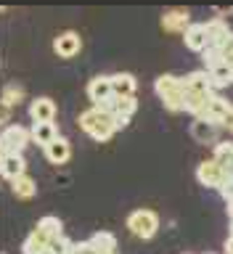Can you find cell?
Wrapping results in <instances>:
<instances>
[{
  "mask_svg": "<svg viewBox=\"0 0 233 254\" xmlns=\"http://www.w3.org/2000/svg\"><path fill=\"white\" fill-rule=\"evenodd\" d=\"M156 95L162 98L164 109L167 111H183L186 109V93L188 87L183 82V77H175V74H162L156 77Z\"/></svg>",
  "mask_w": 233,
  "mask_h": 254,
  "instance_id": "7a4b0ae2",
  "label": "cell"
},
{
  "mask_svg": "<svg viewBox=\"0 0 233 254\" xmlns=\"http://www.w3.org/2000/svg\"><path fill=\"white\" fill-rule=\"evenodd\" d=\"M226 254H233V236L226 238Z\"/></svg>",
  "mask_w": 233,
  "mask_h": 254,
  "instance_id": "4dcf8cb0",
  "label": "cell"
},
{
  "mask_svg": "<svg viewBox=\"0 0 233 254\" xmlns=\"http://www.w3.org/2000/svg\"><path fill=\"white\" fill-rule=\"evenodd\" d=\"M210 74H212L215 87H228L233 85V64H220V66L210 69Z\"/></svg>",
  "mask_w": 233,
  "mask_h": 254,
  "instance_id": "cb8c5ba5",
  "label": "cell"
},
{
  "mask_svg": "<svg viewBox=\"0 0 233 254\" xmlns=\"http://www.w3.org/2000/svg\"><path fill=\"white\" fill-rule=\"evenodd\" d=\"M27 170V162H24V156L21 154H3V159H0V172H3V178L5 180H16V178H21V175H27L24 172Z\"/></svg>",
  "mask_w": 233,
  "mask_h": 254,
  "instance_id": "8fae6325",
  "label": "cell"
},
{
  "mask_svg": "<svg viewBox=\"0 0 233 254\" xmlns=\"http://www.w3.org/2000/svg\"><path fill=\"white\" fill-rule=\"evenodd\" d=\"M29 117L35 125H43V122H53L56 119V103L51 98H35L29 106Z\"/></svg>",
  "mask_w": 233,
  "mask_h": 254,
  "instance_id": "7c38bea8",
  "label": "cell"
},
{
  "mask_svg": "<svg viewBox=\"0 0 233 254\" xmlns=\"http://www.w3.org/2000/svg\"><path fill=\"white\" fill-rule=\"evenodd\" d=\"M223 130H228V132H233V103H231V109H228V114H226V119H223Z\"/></svg>",
  "mask_w": 233,
  "mask_h": 254,
  "instance_id": "f546056e",
  "label": "cell"
},
{
  "mask_svg": "<svg viewBox=\"0 0 233 254\" xmlns=\"http://www.w3.org/2000/svg\"><path fill=\"white\" fill-rule=\"evenodd\" d=\"M228 217L233 220V201H228Z\"/></svg>",
  "mask_w": 233,
  "mask_h": 254,
  "instance_id": "1f68e13d",
  "label": "cell"
},
{
  "mask_svg": "<svg viewBox=\"0 0 233 254\" xmlns=\"http://www.w3.org/2000/svg\"><path fill=\"white\" fill-rule=\"evenodd\" d=\"M45 156H48V162H51V164H64V162L72 156L69 140H67V138H59L56 143H51V146L45 148Z\"/></svg>",
  "mask_w": 233,
  "mask_h": 254,
  "instance_id": "e0dca14e",
  "label": "cell"
},
{
  "mask_svg": "<svg viewBox=\"0 0 233 254\" xmlns=\"http://www.w3.org/2000/svg\"><path fill=\"white\" fill-rule=\"evenodd\" d=\"M90 244L98 249V254H117V238L109 230H98L90 236Z\"/></svg>",
  "mask_w": 233,
  "mask_h": 254,
  "instance_id": "44dd1931",
  "label": "cell"
},
{
  "mask_svg": "<svg viewBox=\"0 0 233 254\" xmlns=\"http://www.w3.org/2000/svg\"><path fill=\"white\" fill-rule=\"evenodd\" d=\"M87 98L93 101V106H106V103L114 101V85H111L109 74H98L90 79L87 85Z\"/></svg>",
  "mask_w": 233,
  "mask_h": 254,
  "instance_id": "5b68a950",
  "label": "cell"
},
{
  "mask_svg": "<svg viewBox=\"0 0 233 254\" xmlns=\"http://www.w3.org/2000/svg\"><path fill=\"white\" fill-rule=\"evenodd\" d=\"M202 61L207 64V71L210 69H215V66H220V64H226V59H223V51L218 45H210L207 51L202 53Z\"/></svg>",
  "mask_w": 233,
  "mask_h": 254,
  "instance_id": "484cf974",
  "label": "cell"
},
{
  "mask_svg": "<svg viewBox=\"0 0 233 254\" xmlns=\"http://www.w3.org/2000/svg\"><path fill=\"white\" fill-rule=\"evenodd\" d=\"M228 109H231V101L220 98V95H215V98L210 101V106H207V114H204L202 119H210V122H215V125H223V119H226Z\"/></svg>",
  "mask_w": 233,
  "mask_h": 254,
  "instance_id": "d6986e66",
  "label": "cell"
},
{
  "mask_svg": "<svg viewBox=\"0 0 233 254\" xmlns=\"http://www.w3.org/2000/svg\"><path fill=\"white\" fill-rule=\"evenodd\" d=\"M61 135H59V127L56 122H43V125H32V140L37 143V146L48 148L51 143H56Z\"/></svg>",
  "mask_w": 233,
  "mask_h": 254,
  "instance_id": "9a60e30c",
  "label": "cell"
},
{
  "mask_svg": "<svg viewBox=\"0 0 233 254\" xmlns=\"http://www.w3.org/2000/svg\"><path fill=\"white\" fill-rule=\"evenodd\" d=\"M53 51L61 56V59H72L82 51V40H79L77 32H61L59 37L53 40Z\"/></svg>",
  "mask_w": 233,
  "mask_h": 254,
  "instance_id": "ba28073f",
  "label": "cell"
},
{
  "mask_svg": "<svg viewBox=\"0 0 233 254\" xmlns=\"http://www.w3.org/2000/svg\"><path fill=\"white\" fill-rule=\"evenodd\" d=\"M127 230H130L133 236L143 238V241L154 238L156 230H159L156 212H151V209H135V212H130V217H127Z\"/></svg>",
  "mask_w": 233,
  "mask_h": 254,
  "instance_id": "3957f363",
  "label": "cell"
},
{
  "mask_svg": "<svg viewBox=\"0 0 233 254\" xmlns=\"http://www.w3.org/2000/svg\"><path fill=\"white\" fill-rule=\"evenodd\" d=\"M220 196L226 198V201H233V175H228V180L223 183V188H220Z\"/></svg>",
  "mask_w": 233,
  "mask_h": 254,
  "instance_id": "83f0119b",
  "label": "cell"
},
{
  "mask_svg": "<svg viewBox=\"0 0 233 254\" xmlns=\"http://www.w3.org/2000/svg\"><path fill=\"white\" fill-rule=\"evenodd\" d=\"M69 254H72V252H69Z\"/></svg>",
  "mask_w": 233,
  "mask_h": 254,
  "instance_id": "d6a6232c",
  "label": "cell"
},
{
  "mask_svg": "<svg viewBox=\"0 0 233 254\" xmlns=\"http://www.w3.org/2000/svg\"><path fill=\"white\" fill-rule=\"evenodd\" d=\"M183 82L191 93H199V95H215V82H212V74L207 69H199V71H191V74L183 77Z\"/></svg>",
  "mask_w": 233,
  "mask_h": 254,
  "instance_id": "52a82bcc",
  "label": "cell"
},
{
  "mask_svg": "<svg viewBox=\"0 0 233 254\" xmlns=\"http://www.w3.org/2000/svg\"><path fill=\"white\" fill-rule=\"evenodd\" d=\"M162 27H164V32H183L186 35L191 27V13L186 8H172V11H167L162 16Z\"/></svg>",
  "mask_w": 233,
  "mask_h": 254,
  "instance_id": "9c48e42d",
  "label": "cell"
},
{
  "mask_svg": "<svg viewBox=\"0 0 233 254\" xmlns=\"http://www.w3.org/2000/svg\"><path fill=\"white\" fill-rule=\"evenodd\" d=\"M111 85H114V98H135V77L130 71H117L111 74Z\"/></svg>",
  "mask_w": 233,
  "mask_h": 254,
  "instance_id": "4fadbf2b",
  "label": "cell"
},
{
  "mask_svg": "<svg viewBox=\"0 0 233 254\" xmlns=\"http://www.w3.org/2000/svg\"><path fill=\"white\" fill-rule=\"evenodd\" d=\"M37 230H43L51 244H53L59 236H64V225H61V220H59V217H51V214H48V217H40V220H37Z\"/></svg>",
  "mask_w": 233,
  "mask_h": 254,
  "instance_id": "603a6c76",
  "label": "cell"
},
{
  "mask_svg": "<svg viewBox=\"0 0 233 254\" xmlns=\"http://www.w3.org/2000/svg\"><path fill=\"white\" fill-rule=\"evenodd\" d=\"M72 254H98V249L90 244V238L87 241H79V244H75V249H72Z\"/></svg>",
  "mask_w": 233,
  "mask_h": 254,
  "instance_id": "4316f807",
  "label": "cell"
},
{
  "mask_svg": "<svg viewBox=\"0 0 233 254\" xmlns=\"http://www.w3.org/2000/svg\"><path fill=\"white\" fill-rule=\"evenodd\" d=\"M212 159L218 162L223 170H226L228 175H233V143H218L215 146V151H212Z\"/></svg>",
  "mask_w": 233,
  "mask_h": 254,
  "instance_id": "ffe728a7",
  "label": "cell"
},
{
  "mask_svg": "<svg viewBox=\"0 0 233 254\" xmlns=\"http://www.w3.org/2000/svg\"><path fill=\"white\" fill-rule=\"evenodd\" d=\"M223 130L220 125H215V122H210V119H194V125H191V135L199 140V143H215L218 146V132Z\"/></svg>",
  "mask_w": 233,
  "mask_h": 254,
  "instance_id": "30bf717a",
  "label": "cell"
},
{
  "mask_svg": "<svg viewBox=\"0 0 233 254\" xmlns=\"http://www.w3.org/2000/svg\"><path fill=\"white\" fill-rule=\"evenodd\" d=\"M204 27H207V35H210V45H218V48L226 45L231 40V35H233L226 19H210Z\"/></svg>",
  "mask_w": 233,
  "mask_h": 254,
  "instance_id": "5bb4252c",
  "label": "cell"
},
{
  "mask_svg": "<svg viewBox=\"0 0 233 254\" xmlns=\"http://www.w3.org/2000/svg\"><path fill=\"white\" fill-rule=\"evenodd\" d=\"M45 249H51V241H48V236L43 233V230H32V233L27 236V241L21 244V252L24 254H40V252H45Z\"/></svg>",
  "mask_w": 233,
  "mask_h": 254,
  "instance_id": "ac0fdd59",
  "label": "cell"
},
{
  "mask_svg": "<svg viewBox=\"0 0 233 254\" xmlns=\"http://www.w3.org/2000/svg\"><path fill=\"white\" fill-rule=\"evenodd\" d=\"M196 178H199V183L202 186H207V188H223V183L228 180V172L223 170V167L215 162V159H207V162H202L196 167Z\"/></svg>",
  "mask_w": 233,
  "mask_h": 254,
  "instance_id": "8992f818",
  "label": "cell"
},
{
  "mask_svg": "<svg viewBox=\"0 0 233 254\" xmlns=\"http://www.w3.org/2000/svg\"><path fill=\"white\" fill-rule=\"evenodd\" d=\"M11 190H13L16 198H32L37 193V186H35V180H32L29 175H21V178H16L11 183Z\"/></svg>",
  "mask_w": 233,
  "mask_h": 254,
  "instance_id": "7402d4cb",
  "label": "cell"
},
{
  "mask_svg": "<svg viewBox=\"0 0 233 254\" xmlns=\"http://www.w3.org/2000/svg\"><path fill=\"white\" fill-rule=\"evenodd\" d=\"M21 98H24V90L19 85H5V90H3V119L8 117V111H11Z\"/></svg>",
  "mask_w": 233,
  "mask_h": 254,
  "instance_id": "d4e9b609",
  "label": "cell"
},
{
  "mask_svg": "<svg viewBox=\"0 0 233 254\" xmlns=\"http://www.w3.org/2000/svg\"><path fill=\"white\" fill-rule=\"evenodd\" d=\"M79 127H82L93 140L103 143L117 132V117H114V111H109V109L90 106L79 114Z\"/></svg>",
  "mask_w": 233,
  "mask_h": 254,
  "instance_id": "6da1fadb",
  "label": "cell"
},
{
  "mask_svg": "<svg viewBox=\"0 0 233 254\" xmlns=\"http://www.w3.org/2000/svg\"><path fill=\"white\" fill-rule=\"evenodd\" d=\"M186 45L196 53H204L207 48H210V35H207L204 24H191L188 32H186Z\"/></svg>",
  "mask_w": 233,
  "mask_h": 254,
  "instance_id": "2e32d148",
  "label": "cell"
},
{
  "mask_svg": "<svg viewBox=\"0 0 233 254\" xmlns=\"http://www.w3.org/2000/svg\"><path fill=\"white\" fill-rule=\"evenodd\" d=\"M32 140V130L24 125H5L3 135H0V146L3 154H21L27 148V143Z\"/></svg>",
  "mask_w": 233,
  "mask_h": 254,
  "instance_id": "277c9868",
  "label": "cell"
},
{
  "mask_svg": "<svg viewBox=\"0 0 233 254\" xmlns=\"http://www.w3.org/2000/svg\"><path fill=\"white\" fill-rule=\"evenodd\" d=\"M220 51H223V59H226V64H233V35L226 45H220Z\"/></svg>",
  "mask_w": 233,
  "mask_h": 254,
  "instance_id": "f1b7e54d",
  "label": "cell"
}]
</instances>
